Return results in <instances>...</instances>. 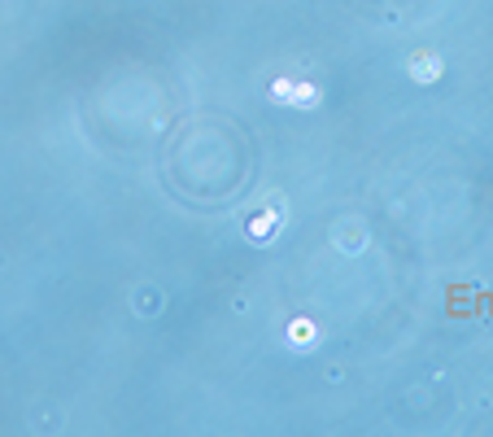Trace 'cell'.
I'll return each mask as SVG.
<instances>
[{"label":"cell","instance_id":"6da1fadb","mask_svg":"<svg viewBox=\"0 0 493 437\" xmlns=\"http://www.w3.org/2000/svg\"><path fill=\"white\" fill-rule=\"evenodd\" d=\"M275 223H280V210H271V215L254 219V228H249V232H254V241H258V245H267V241H271V228H275Z\"/></svg>","mask_w":493,"mask_h":437},{"label":"cell","instance_id":"3957f363","mask_svg":"<svg viewBox=\"0 0 493 437\" xmlns=\"http://www.w3.org/2000/svg\"><path fill=\"white\" fill-rule=\"evenodd\" d=\"M293 105H306V110H310V105H319V88L315 84H297L293 88Z\"/></svg>","mask_w":493,"mask_h":437},{"label":"cell","instance_id":"7a4b0ae2","mask_svg":"<svg viewBox=\"0 0 493 437\" xmlns=\"http://www.w3.org/2000/svg\"><path fill=\"white\" fill-rule=\"evenodd\" d=\"M411 75H415V79H437V75H441V62H437V57H415Z\"/></svg>","mask_w":493,"mask_h":437},{"label":"cell","instance_id":"277c9868","mask_svg":"<svg viewBox=\"0 0 493 437\" xmlns=\"http://www.w3.org/2000/svg\"><path fill=\"white\" fill-rule=\"evenodd\" d=\"M310 333H315V328H310V324H306V320H297V324H293V328H288V337H293V346H310V341H306V337H310Z\"/></svg>","mask_w":493,"mask_h":437},{"label":"cell","instance_id":"5b68a950","mask_svg":"<svg viewBox=\"0 0 493 437\" xmlns=\"http://www.w3.org/2000/svg\"><path fill=\"white\" fill-rule=\"evenodd\" d=\"M293 88H297V84H288V79H275V84H271V97H275V101H293Z\"/></svg>","mask_w":493,"mask_h":437}]
</instances>
